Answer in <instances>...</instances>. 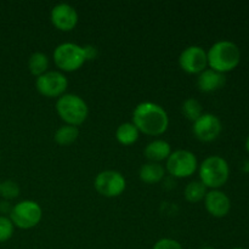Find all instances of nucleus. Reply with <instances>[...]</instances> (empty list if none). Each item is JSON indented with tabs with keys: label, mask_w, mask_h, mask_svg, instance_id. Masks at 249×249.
Masks as SVG:
<instances>
[{
	"label": "nucleus",
	"mask_w": 249,
	"mask_h": 249,
	"mask_svg": "<svg viewBox=\"0 0 249 249\" xmlns=\"http://www.w3.org/2000/svg\"><path fill=\"white\" fill-rule=\"evenodd\" d=\"M131 123L140 133L148 136H160L169 126V117L160 105L155 102H140L133 111Z\"/></svg>",
	"instance_id": "obj_1"
},
{
	"label": "nucleus",
	"mask_w": 249,
	"mask_h": 249,
	"mask_svg": "<svg viewBox=\"0 0 249 249\" xmlns=\"http://www.w3.org/2000/svg\"><path fill=\"white\" fill-rule=\"evenodd\" d=\"M207 60L211 70L225 74L235 70L240 63V48L233 41L219 40L207 51Z\"/></svg>",
	"instance_id": "obj_2"
},
{
	"label": "nucleus",
	"mask_w": 249,
	"mask_h": 249,
	"mask_svg": "<svg viewBox=\"0 0 249 249\" xmlns=\"http://www.w3.org/2000/svg\"><path fill=\"white\" fill-rule=\"evenodd\" d=\"M199 181L211 190H219L228 182L230 167L225 158L220 156H209L198 168Z\"/></svg>",
	"instance_id": "obj_3"
},
{
	"label": "nucleus",
	"mask_w": 249,
	"mask_h": 249,
	"mask_svg": "<svg viewBox=\"0 0 249 249\" xmlns=\"http://www.w3.org/2000/svg\"><path fill=\"white\" fill-rule=\"evenodd\" d=\"M56 112L66 124L78 128V125L87 121L89 116V107L79 95L63 94L56 101Z\"/></svg>",
	"instance_id": "obj_4"
},
{
	"label": "nucleus",
	"mask_w": 249,
	"mask_h": 249,
	"mask_svg": "<svg viewBox=\"0 0 249 249\" xmlns=\"http://www.w3.org/2000/svg\"><path fill=\"white\" fill-rule=\"evenodd\" d=\"M53 62L60 72H74L85 63L84 49L75 43H62L53 53Z\"/></svg>",
	"instance_id": "obj_5"
},
{
	"label": "nucleus",
	"mask_w": 249,
	"mask_h": 249,
	"mask_svg": "<svg viewBox=\"0 0 249 249\" xmlns=\"http://www.w3.org/2000/svg\"><path fill=\"white\" fill-rule=\"evenodd\" d=\"M10 219L16 228L29 230L38 225L43 218V209L38 202L24 199L15 204L10 212Z\"/></svg>",
	"instance_id": "obj_6"
},
{
	"label": "nucleus",
	"mask_w": 249,
	"mask_h": 249,
	"mask_svg": "<svg viewBox=\"0 0 249 249\" xmlns=\"http://www.w3.org/2000/svg\"><path fill=\"white\" fill-rule=\"evenodd\" d=\"M165 167L172 177L185 179V178H190L196 172L198 168V160L191 151L177 150L170 153Z\"/></svg>",
	"instance_id": "obj_7"
},
{
	"label": "nucleus",
	"mask_w": 249,
	"mask_h": 249,
	"mask_svg": "<svg viewBox=\"0 0 249 249\" xmlns=\"http://www.w3.org/2000/svg\"><path fill=\"white\" fill-rule=\"evenodd\" d=\"M94 187L101 196L114 198L125 191L126 181L124 175L117 170H102L95 178Z\"/></svg>",
	"instance_id": "obj_8"
},
{
	"label": "nucleus",
	"mask_w": 249,
	"mask_h": 249,
	"mask_svg": "<svg viewBox=\"0 0 249 249\" xmlns=\"http://www.w3.org/2000/svg\"><path fill=\"white\" fill-rule=\"evenodd\" d=\"M36 88L43 96L53 99L61 97L66 94L68 88V79L60 71H48L46 73L36 78Z\"/></svg>",
	"instance_id": "obj_9"
},
{
	"label": "nucleus",
	"mask_w": 249,
	"mask_h": 249,
	"mask_svg": "<svg viewBox=\"0 0 249 249\" xmlns=\"http://www.w3.org/2000/svg\"><path fill=\"white\" fill-rule=\"evenodd\" d=\"M179 66L187 74L198 75L208 67L207 51L198 45L187 46L180 53Z\"/></svg>",
	"instance_id": "obj_10"
},
{
	"label": "nucleus",
	"mask_w": 249,
	"mask_h": 249,
	"mask_svg": "<svg viewBox=\"0 0 249 249\" xmlns=\"http://www.w3.org/2000/svg\"><path fill=\"white\" fill-rule=\"evenodd\" d=\"M223 130V124L219 117L212 113H203L197 121L194 122L192 131L194 135L203 142H211L218 139Z\"/></svg>",
	"instance_id": "obj_11"
},
{
	"label": "nucleus",
	"mask_w": 249,
	"mask_h": 249,
	"mask_svg": "<svg viewBox=\"0 0 249 249\" xmlns=\"http://www.w3.org/2000/svg\"><path fill=\"white\" fill-rule=\"evenodd\" d=\"M51 23L55 28L62 32H71L75 28L78 24V12L72 5L61 2V4L55 5L51 10L50 14Z\"/></svg>",
	"instance_id": "obj_12"
},
{
	"label": "nucleus",
	"mask_w": 249,
	"mask_h": 249,
	"mask_svg": "<svg viewBox=\"0 0 249 249\" xmlns=\"http://www.w3.org/2000/svg\"><path fill=\"white\" fill-rule=\"evenodd\" d=\"M204 207L214 218H224L231 209V201L225 192L220 190H211L204 197Z\"/></svg>",
	"instance_id": "obj_13"
},
{
	"label": "nucleus",
	"mask_w": 249,
	"mask_h": 249,
	"mask_svg": "<svg viewBox=\"0 0 249 249\" xmlns=\"http://www.w3.org/2000/svg\"><path fill=\"white\" fill-rule=\"evenodd\" d=\"M226 77L223 73L207 68L197 77V87L202 92H214L225 85Z\"/></svg>",
	"instance_id": "obj_14"
},
{
	"label": "nucleus",
	"mask_w": 249,
	"mask_h": 249,
	"mask_svg": "<svg viewBox=\"0 0 249 249\" xmlns=\"http://www.w3.org/2000/svg\"><path fill=\"white\" fill-rule=\"evenodd\" d=\"M143 153L150 162L160 163L168 160V157L172 153V146L168 141L162 140V139H156V140L147 143V146L143 150Z\"/></svg>",
	"instance_id": "obj_15"
},
{
	"label": "nucleus",
	"mask_w": 249,
	"mask_h": 249,
	"mask_svg": "<svg viewBox=\"0 0 249 249\" xmlns=\"http://www.w3.org/2000/svg\"><path fill=\"white\" fill-rule=\"evenodd\" d=\"M165 175V169L160 163L147 162L141 165L139 170V178L145 184H158Z\"/></svg>",
	"instance_id": "obj_16"
},
{
	"label": "nucleus",
	"mask_w": 249,
	"mask_h": 249,
	"mask_svg": "<svg viewBox=\"0 0 249 249\" xmlns=\"http://www.w3.org/2000/svg\"><path fill=\"white\" fill-rule=\"evenodd\" d=\"M139 136H140V131L130 122L122 123L116 130L117 141L123 146L134 145L139 140Z\"/></svg>",
	"instance_id": "obj_17"
},
{
	"label": "nucleus",
	"mask_w": 249,
	"mask_h": 249,
	"mask_svg": "<svg viewBox=\"0 0 249 249\" xmlns=\"http://www.w3.org/2000/svg\"><path fill=\"white\" fill-rule=\"evenodd\" d=\"M78 136H79V130H78L77 126L65 124L56 130L53 140L60 146H70L77 141Z\"/></svg>",
	"instance_id": "obj_18"
},
{
	"label": "nucleus",
	"mask_w": 249,
	"mask_h": 249,
	"mask_svg": "<svg viewBox=\"0 0 249 249\" xmlns=\"http://www.w3.org/2000/svg\"><path fill=\"white\" fill-rule=\"evenodd\" d=\"M49 58L48 56L40 51H36L28 58V70L34 77H40L41 74L48 72Z\"/></svg>",
	"instance_id": "obj_19"
},
{
	"label": "nucleus",
	"mask_w": 249,
	"mask_h": 249,
	"mask_svg": "<svg viewBox=\"0 0 249 249\" xmlns=\"http://www.w3.org/2000/svg\"><path fill=\"white\" fill-rule=\"evenodd\" d=\"M207 192H208L207 187L199 180H195V181L189 182L185 187V199L190 203H198L202 199H204Z\"/></svg>",
	"instance_id": "obj_20"
},
{
	"label": "nucleus",
	"mask_w": 249,
	"mask_h": 249,
	"mask_svg": "<svg viewBox=\"0 0 249 249\" xmlns=\"http://www.w3.org/2000/svg\"><path fill=\"white\" fill-rule=\"evenodd\" d=\"M181 112L185 116V118L189 121L195 122L203 114V106L198 100L194 97H189L185 100L181 105Z\"/></svg>",
	"instance_id": "obj_21"
},
{
	"label": "nucleus",
	"mask_w": 249,
	"mask_h": 249,
	"mask_svg": "<svg viewBox=\"0 0 249 249\" xmlns=\"http://www.w3.org/2000/svg\"><path fill=\"white\" fill-rule=\"evenodd\" d=\"M0 196L5 199H14L19 196V186L14 180H5L0 185Z\"/></svg>",
	"instance_id": "obj_22"
},
{
	"label": "nucleus",
	"mask_w": 249,
	"mask_h": 249,
	"mask_svg": "<svg viewBox=\"0 0 249 249\" xmlns=\"http://www.w3.org/2000/svg\"><path fill=\"white\" fill-rule=\"evenodd\" d=\"M15 231V225L9 216L0 215V243L7 242L12 237Z\"/></svg>",
	"instance_id": "obj_23"
},
{
	"label": "nucleus",
	"mask_w": 249,
	"mask_h": 249,
	"mask_svg": "<svg viewBox=\"0 0 249 249\" xmlns=\"http://www.w3.org/2000/svg\"><path fill=\"white\" fill-rule=\"evenodd\" d=\"M152 249H184L182 246L173 238H160L155 243Z\"/></svg>",
	"instance_id": "obj_24"
},
{
	"label": "nucleus",
	"mask_w": 249,
	"mask_h": 249,
	"mask_svg": "<svg viewBox=\"0 0 249 249\" xmlns=\"http://www.w3.org/2000/svg\"><path fill=\"white\" fill-rule=\"evenodd\" d=\"M83 49H84V53H85V58H87V61L94 60V58L97 57L96 46L91 45V44H88V45L83 46Z\"/></svg>",
	"instance_id": "obj_25"
},
{
	"label": "nucleus",
	"mask_w": 249,
	"mask_h": 249,
	"mask_svg": "<svg viewBox=\"0 0 249 249\" xmlns=\"http://www.w3.org/2000/svg\"><path fill=\"white\" fill-rule=\"evenodd\" d=\"M246 150H247V152L249 153V135H248L247 140H246Z\"/></svg>",
	"instance_id": "obj_26"
},
{
	"label": "nucleus",
	"mask_w": 249,
	"mask_h": 249,
	"mask_svg": "<svg viewBox=\"0 0 249 249\" xmlns=\"http://www.w3.org/2000/svg\"><path fill=\"white\" fill-rule=\"evenodd\" d=\"M201 249H215V248H213V247H203V248H201Z\"/></svg>",
	"instance_id": "obj_27"
},
{
	"label": "nucleus",
	"mask_w": 249,
	"mask_h": 249,
	"mask_svg": "<svg viewBox=\"0 0 249 249\" xmlns=\"http://www.w3.org/2000/svg\"><path fill=\"white\" fill-rule=\"evenodd\" d=\"M232 249H245V248H240V247H236V248H232Z\"/></svg>",
	"instance_id": "obj_28"
},
{
	"label": "nucleus",
	"mask_w": 249,
	"mask_h": 249,
	"mask_svg": "<svg viewBox=\"0 0 249 249\" xmlns=\"http://www.w3.org/2000/svg\"><path fill=\"white\" fill-rule=\"evenodd\" d=\"M0 185H1V182H0Z\"/></svg>",
	"instance_id": "obj_29"
},
{
	"label": "nucleus",
	"mask_w": 249,
	"mask_h": 249,
	"mask_svg": "<svg viewBox=\"0 0 249 249\" xmlns=\"http://www.w3.org/2000/svg\"><path fill=\"white\" fill-rule=\"evenodd\" d=\"M0 158H1V157H0Z\"/></svg>",
	"instance_id": "obj_30"
}]
</instances>
